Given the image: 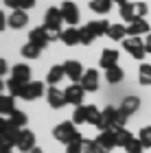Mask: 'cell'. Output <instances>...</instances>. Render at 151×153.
<instances>
[{
  "mask_svg": "<svg viewBox=\"0 0 151 153\" xmlns=\"http://www.w3.org/2000/svg\"><path fill=\"white\" fill-rule=\"evenodd\" d=\"M4 129H7V120H4V118H0V134H2Z\"/></svg>",
  "mask_w": 151,
  "mask_h": 153,
  "instance_id": "b9f144b4",
  "label": "cell"
},
{
  "mask_svg": "<svg viewBox=\"0 0 151 153\" xmlns=\"http://www.w3.org/2000/svg\"><path fill=\"white\" fill-rule=\"evenodd\" d=\"M7 88H9V94H11V96H22L24 83H20V81H16V79H9V81H7Z\"/></svg>",
  "mask_w": 151,
  "mask_h": 153,
  "instance_id": "1f68e13d",
  "label": "cell"
},
{
  "mask_svg": "<svg viewBox=\"0 0 151 153\" xmlns=\"http://www.w3.org/2000/svg\"><path fill=\"white\" fill-rule=\"evenodd\" d=\"M31 153H44V151H42V149H37V147H35V149H33Z\"/></svg>",
  "mask_w": 151,
  "mask_h": 153,
  "instance_id": "f6af8a7d",
  "label": "cell"
},
{
  "mask_svg": "<svg viewBox=\"0 0 151 153\" xmlns=\"http://www.w3.org/2000/svg\"><path fill=\"white\" fill-rule=\"evenodd\" d=\"M4 26H7V20H4V13L0 11V31H4Z\"/></svg>",
  "mask_w": 151,
  "mask_h": 153,
  "instance_id": "f35d334b",
  "label": "cell"
},
{
  "mask_svg": "<svg viewBox=\"0 0 151 153\" xmlns=\"http://www.w3.org/2000/svg\"><path fill=\"white\" fill-rule=\"evenodd\" d=\"M61 24H64V13H61V9H57V7H51V9L46 11L44 26L55 29V31H61Z\"/></svg>",
  "mask_w": 151,
  "mask_h": 153,
  "instance_id": "52a82bcc",
  "label": "cell"
},
{
  "mask_svg": "<svg viewBox=\"0 0 151 153\" xmlns=\"http://www.w3.org/2000/svg\"><path fill=\"white\" fill-rule=\"evenodd\" d=\"M123 48H125L134 59H142L145 53H147L145 42H142L140 37H125V39H123Z\"/></svg>",
  "mask_w": 151,
  "mask_h": 153,
  "instance_id": "277c9868",
  "label": "cell"
},
{
  "mask_svg": "<svg viewBox=\"0 0 151 153\" xmlns=\"http://www.w3.org/2000/svg\"><path fill=\"white\" fill-rule=\"evenodd\" d=\"M97 142H99L105 151H112L114 147H118V142H116V131H112V129L101 131V136H97Z\"/></svg>",
  "mask_w": 151,
  "mask_h": 153,
  "instance_id": "9a60e30c",
  "label": "cell"
},
{
  "mask_svg": "<svg viewBox=\"0 0 151 153\" xmlns=\"http://www.w3.org/2000/svg\"><path fill=\"white\" fill-rule=\"evenodd\" d=\"M20 53H22L24 59H37L39 53H42V48H37L35 44H31V42H29V44H24L22 48H20Z\"/></svg>",
  "mask_w": 151,
  "mask_h": 153,
  "instance_id": "4316f807",
  "label": "cell"
},
{
  "mask_svg": "<svg viewBox=\"0 0 151 153\" xmlns=\"http://www.w3.org/2000/svg\"><path fill=\"white\" fill-rule=\"evenodd\" d=\"M59 9H61V13H64V22H68V26H77L79 24V18L81 16H79V7L74 4V2L66 0Z\"/></svg>",
  "mask_w": 151,
  "mask_h": 153,
  "instance_id": "8992f818",
  "label": "cell"
},
{
  "mask_svg": "<svg viewBox=\"0 0 151 153\" xmlns=\"http://www.w3.org/2000/svg\"><path fill=\"white\" fill-rule=\"evenodd\" d=\"M26 120H29V118H26V114H24V112H20V109H16V112L11 114V118H9V123H13L16 127H24Z\"/></svg>",
  "mask_w": 151,
  "mask_h": 153,
  "instance_id": "d6a6232c",
  "label": "cell"
},
{
  "mask_svg": "<svg viewBox=\"0 0 151 153\" xmlns=\"http://www.w3.org/2000/svg\"><path fill=\"white\" fill-rule=\"evenodd\" d=\"M4 4L9 7V9H13V11H29V9H33L35 7V0H4Z\"/></svg>",
  "mask_w": 151,
  "mask_h": 153,
  "instance_id": "603a6c76",
  "label": "cell"
},
{
  "mask_svg": "<svg viewBox=\"0 0 151 153\" xmlns=\"http://www.w3.org/2000/svg\"><path fill=\"white\" fill-rule=\"evenodd\" d=\"M4 72H7V61H4V59H0V76H2Z\"/></svg>",
  "mask_w": 151,
  "mask_h": 153,
  "instance_id": "ab89813d",
  "label": "cell"
},
{
  "mask_svg": "<svg viewBox=\"0 0 151 153\" xmlns=\"http://www.w3.org/2000/svg\"><path fill=\"white\" fill-rule=\"evenodd\" d=\"M145 48H147V53H151V35H147V39H145Z\"/></svg>",
  "mask_w": 151,
  "mask_h": 153,
  "instance_id": "60d3db41",
  "label": "cell"
},
{
  "mask_svg": "<svg viewBox=\"0 0 151 153\" xmlns=\"http://www.w3.org/2000/svg\"><path fill=\"white\" fill-rule=\"evenodd\" d=\"M112 66H118V51H114V48H105L101 55V68L103 70H107V68Z\"/></svg>",
  "mask_w": 151,
  "mask_h": 153,
  "instance_id": "d6986e66",
  "label": "cell"
},
{
  "mask_svg": "<svg viewBox=\"0 0 151 153\" xmlns=\"http://www.w3.org/2000/svg\"><path fill=\"white\" fill-rule=\"evenodd\" d=\"M66 101L70 103V105H74V107H79L81 105V101H83V94H86V90L81 88V83H70L66 90Z\"/></svg>",
  "mask_w": 151,
  "mask_h": 153,
  "instance_id": "9c48e42d",
  "label": "cell"
},
{
  "mask_svg": "<svg viewBox=\"0 0 151 153\" xmlns=\"http://www.w3.org/2000/svg\"><path fill=\"white\" fill-rule=\"evenodd\" d=\"M116 114H118V107H112V105H107L105 109H101V118H99L97 127H99L101 131L112 129V125H114V120H116Z\"/></svg>",
  "mask_w": 151,
  "mask_h": 153,
  "instance_id": "ba28073f",
  "label": "cell"
},
{
  "mask_svg": "<svg viewBox=\"0 0 151 153\" xmlns=\"http://www.w3.org/2000/svg\"><path fill=\"white\" fill-rule=\"evenodd\" d=\"M145 33H149V22L147 20H136V22H132L127 26L129 37H140V35H145Z\"/></svg>",
  "mask_w": 151,
  "mask_h": 153,
  "instance_id": "44dd1931",
  "label": "cell"
},
{
  "mask_svg": "<svg viewBox=\"0 0 151 153\" xmlns=\"http://www.w3.org/2000/svg\"><path fill=\"white\" fill-rule=\"evenodd\" d=\"M61 42H64L66 46H74V44H81V33L77 26H68L66 31H61Z\"/></svg>",
  "mask_w": 151,
  "mask_h": 153,
  "instance_id": "e0dca14e",
  "label": "cell"
},
{
  "mask_svg": "<svg viewBox=\"0 0 151 153\" xmlns=\"http://www.w3.org/2000/svg\"><path fill=\"white\" fill-rule=\"evenodd\" d=\"M46 101H48V105H51L53 109H61L64 105H68L66 92H61V90L55 88V85H51V90L46 92Z\"/></svg>",
  "mask_w": 151,
  "mask_h": 153,
  "instance_id": "8fae6325",
  "label": "cell"
},
{
  "mask_svg": "<svg viewBox=\"0 0 151 153\" xmlns=\"http://www.w3.org/2000/svg\"><path fill=\"white\" fill-rule=\"evenodd\" d=\"M18 138H20V127L7 120V129L0 134V153H7L13 147H18Z\"/></svg>",
  "mask_w": 151,
  "mask_h": 153,
  "instance_id": "3957f363",
  "label": "cell"
},
{
  "mask_svg": "<svg viewBox=\"0 0 151 153\" xmlns=\"http://www.w3.org/2000/svg\"><path fill=\"white\" fill-rule=\"evenodd\" d=\"M123 76H125V72H123L121 66H112V68H107V70H105V79H107V83H121Z\"/></svg>",
  "mask_w": 151,
  "mask_h": 153,
  "instance_id": "cb8c5ba5",
  "label": "cell"
},
{
  "mask_svg": "<svg viewBox=\"0 0 151 153\" xmlns=\"http://www.w3.org/2000/svg\"><path fill=\"white\" fill-rule=\"evenodd\" d=\"M99 118H101V109H99L97 105H88V123H90V125H94V127H97Z\"/></svg>",
  "mask_w": 151,
  "mask_h": 153,
  "instance_id": "e575fe53",
  "label": "cell"
},
{
  "mask_svg": "<svg viewBox=\"0 0 151 153\" xmlns=\"http://www.w3.org/2000/svg\"><path fill=\"white\" fill-rule=\"evenodd\" d=\"M64 70H66V76L70 79L72 83H79L81 81V76H83V66L79 64V61H66L64 64Z\"/></svg>",
  "mask_w": 151,
  "mask_h": 153,
  "instance_id": "5bb4252c",
  "label": "cell"
},
{
  "mask_svg": "<svg viewBox=\"0 0 151 153\" xmlns=\"http://www.w3.org/2000/svg\"><path fill=\"white\" fill-rule=\"evenodd\" d=\"M29 42H31V44H35L37 48H46L51 44L48 26H35L33 31H29Z\"/></svg>",
  "mask_w": 151,
  "mask_h": 153,
  "instance_id": "5b68a950",
  "label": "cell"
},
{
  "mask_svg": "<svg viewBox=\"0 0 151 153\" xmlns=\"http://www.w3.org/2000/svg\"><path fill=\"white\" fill-rule=\"evenodd\" d=\"M53 136H55V140H57V142H61V144H70L72 140L81 138V134L77 131V127H74V123H70V120L59 123L57 127L53 129Z\"/></svg>",
  "mask_w": 151,
  "mask_h": 153,
  "instance_id": "6da1fadb",
  "label": "cell"
},
{
  "mask_svg": "<svg viewBox=\"0 0 151 153\" xmlns=\"http://www.w3.org/2000/svg\"><path fill=\"white\" fill-rule=\"evenodd\" d=\"M138 140L142 142V147H145V149H151V127H142L140 129Z\"/></svg>",
  "mask_w": 151,
  "mask_h": 153,
  "instance_id": "836d02e7",
  "label": "cell"
},
{
  "mask_svg": "<svg viewBox=\"0 0 151 153\" xmlns=\"http://www.w3.org/2000/svg\"><path fill=\"white\" fill-rule=\"evenodd\" d=\"M114 4H118V7H123V4H127V0H112Z\"/></svg>",
  "mask_w": 151,
  "mask_h": 153,
  "instance_id": "7bdbcfd3",
  "label": "cell"
},
{
  "mask_svg": "<svg viewBox=\"0 0 151 153\" xmlns=\"http://www.w3.org/2000/svg\"><path fill=\"white\" fill-rule=\"evenodd\" d=\"M86 26H88V31H90L94 37H101V35H107V31H109L112 24H109L107 20H94V22H88Z\"/></svg>",
  "mask_w": 151,
  "mask_h": 153,
  "instance_id": "ac0fdd59",
  "label": "cell"
},
{
  "mask_svg": "<svg viewBox=\"0 0 151 153\" xmlns=\"http://www.w3.org/2000/svg\"><path fill=\"white\" fill-rule=\"evenodd\" d=\"M134 138H136V136H134V134H129V131H127L125 127L116 131V142H118V147H127V144L132 142Z\"/></svg>",
  "mask_w": 151,
  "mask_h": 153,
  "instance_id": "f546056e",
  "label": "cell"
},
{
  "mask_svg": "<svg viewBox=\"0 0 151 153\" xmlns=\"http://www.w3.org/2000/svg\"><path fill=\"white\" fill-rule=\"evenodd\" d=\"M7 153H11V151H7Z\"/></svg>",
  "mask_w": 151,
  "mask_h": 153,
  "instance_id": "bcb514c9",
  "label": "cell"
},
{
  "mask_svg": "<svg viewBox=\"0 0 151 153\" xmlns=\"http://www.w3.org/2000/svg\"><path fill=\"white\" fill-rule=\"evenodd\" d=\"M7 24H9L11 29H22V26L29 24V13H26V11H20V9L13 11V13H9Z\"/></svg>",
  "mask_w": 151,
  "mask_h": 153,
  "instance_id": "2e32d148",
  "label": "cell"
},
{
  "mask_svg": "<svg viewBox=\"0 0 151 153\" xmlns=\"http://www.w3.org/2000/svg\"><path fill=\"white\" fill-rule=\"evenodd\" d=\"M125 35H127V29L123 24H112V26H109V31H107V37L114 39V42L125 39Z\"/></svg>",
  "mask_w": 151,
  "mask_h": 153,
  "instance_id": "484cf974",
  "label": "cell"
},
{
  "mask_svg": "<svg viewBox=\"0 0 151 153\" xmlns=\"http://www.w3.org/2000/svg\"><path fill=\"white\" fill-rule=\"evenodd\" d=\"M7 85V83H2V76H0V94H2V88Z\"/></svg>",
  "mask_w": 151,
  "mask_h": 153,
  "instance_id": "ee69618b",
  "label": "cell"
},
{
  "mask_svg": "<svg viewBox=\"0 0 151 153\" xmlns=\"http://www.w3.org/2000/svg\"><path fill=\"white\" fill-rule=\"evenodd\" d=\"M42 94H44V83H39V81H29V83H24V90H22V96H20V99H24V101H35V99H39Z\"/></svg>",
  "mask_w": 151,
  "mask_h": 153,
  "instance_id": "30bf717a",
  "label": "cell"
},
{
  "mask_svg": "<svg viewBox=\"0 0 151 153\" xmlns=\"http://www.w3.org/2000/svg\"><path fill=\"white\" fill-rule=\"evenodd\" d=\"M16 112V96H4V94H0V116H4V114H13Z\"/></svg>",
  "mask_w": 151,
  "mask_h": 153,
  "instance_id": "7402d4cb",
  "label": "cell"
},
{
  "mask_svg": "<svg viewBox=\"0 0 151 153\" xmlns=\"http://www.w3.org/2000/svg\"><path fill=\"white\" fill-rule=\"evenodd\" d=\"M149 7L145 2H127L121 7V18L125 20V22H136V20H142V16H147Z\"/></svg>",
  "mask_w": 151,
  "mask_h": 153,
  "instance_id": "7a4b0ae2",
  "label": "cell"
},
{
  "mask_svg": "<svg viewBox=\"0 0 151 153\" xmlns=\"http://www.w3.org/2000/svg\"><path fill=\"white\" fill-rule=\"evenodd\" d=\"M66 76V70H64V66H53L51 70H48V76H46V81L51 83V85H55V83H59L61 79Z\"/></svg>",
  "mask_w": 151,
  "mask_h": 153,
  "instance_id": "d4e9b609",
  "label": "cell"
},
{
  "mask_svg": "<svg viewBox=\"0 0 151 153\" xmlns=\"http://www.w3.org/2000/svg\"><path fill=\"white\" fill-rule=\"evenodd\" d=\"M11 79H16L20 83H29L31 81V68L26 66V64H18V66H13V70H11Z\"/></svg>",
  "mask_w": 151,
  "mask_h": 153,
  "instance_id": "ffe728a7",
  "label": "cell"
},
{
  "mask_svg": "<svg viewBox=\"0 0 151 153\" xmlns=\"http://www.w3.org/2000/svg\"><path fill=\"white\" fill-rule=\"evenodd\" d=\"M81 147H83V136L72 140L70 144H66V153H81Z\"/></svg>",
  "mask_w": 151,
  "mask_h": 153,
  "instance_id": "8d00e7d4",
  "label": "cell"
},
{
  "mask_svg": "<svg viewBox=\"0 0 151 153\" xmlns=\"http://www.w3.org/2000/svg\"><path fill=\"white\" fill-rule=\"evenodd\" d=\"M79 83H81V88H83L86 92H97V90H99V72L94 70V68L86 70Z\"/></svg>",
  "mask_w": 151,
  "mask_h": 153,
  "instance_id": "7c38bea8",
  "label": "cell"
},
{
  "mask_svg": "<svg viewBox=\"0 0 151 153\" xmlns=\"http://www.w3.org/2000/svg\"><path fill=\"white\" fill-rule=\"evenodd\" d=\"M18 149L22 153H31L35 149V134L29 129H22L20 131V138H18Z\"/></svg>",
  "mask_w": 151,
  "mask_h": 153,
  "instance_id": "4fadbf2b",
  "label": "cell"
},
{
  "mask_svg": "<svg viewBox=\"0 0 151 153\" xmlns=\"http://www.w3.org/2000/svg\"><path fill=\"white\" fill-rule=\"evenodd\" d=\"M112 0H92L90 2V9L94 13H109V9H112Z\"/></svg>",
  "mask_w": 151,
  "mask_h": 153,
  "instance_id": "83f0119b",
  "label": "cell"
},
{
  "mask_svg": "<svg viewBox=\"0 0 151 153\" xmlns=\"http://www.w3.org/2000/svg\"><path fill=\"white\" fill-rule=\"evenodd\" d=\"M138 79L142 85H151V64H142L138 70Z\"/></svg>",
  "mask_w": 151,
  "mask_h": 153,
  "instance_id": "4dcf8cb0",
  "label": "cell"
},
{
  "mask_svg": "<svg viewBox=\"0 0 151 153\" xmlns=\"http://www.w3.org/2000/svg\"><path fill=\"white\" fill-rule=\"evenodd\" d=\"M79 33H81V44H83V46H90L92 42L97 39V37H94L90 31H88V26H81V29H79Z\"/></svg>",
  "mask_w": 151,
  "mask_h": 153,
  "instance_id": "d590c367",
  "label": "cell"
},
{
  "mask_svg": "<svg viewBox=\"0 0 151 153\" xmlns=\"http://www.w3.org/2000/svg\"><path fill=\"white\" fill-rule=\"evenodd\" d=\"M72 123H74V125H86V123H88V105H79V107H74Z\"/></svg>",
  "mask_w": 151,
  "mask_h": 153,
  "instance_id": "f1b7e54d",
  "label": "cell"
},
{
  "mask_svg": "<svg viewBox=\"0 0 151 153\" xmlns=\"http://www.w3.org/2000/svg\"><path fill=\"white\" fill-rule=\"evenodd\" d=\"M142 149H145V147H142V142L138 140V138H134V140L125 147V151H127V153H142Z\"/></svg>",
  "mask_w": 151,
  "mask_h": 153,
  "instance_id": "74e56055",
  "label": "cell"
}]
</instances>
